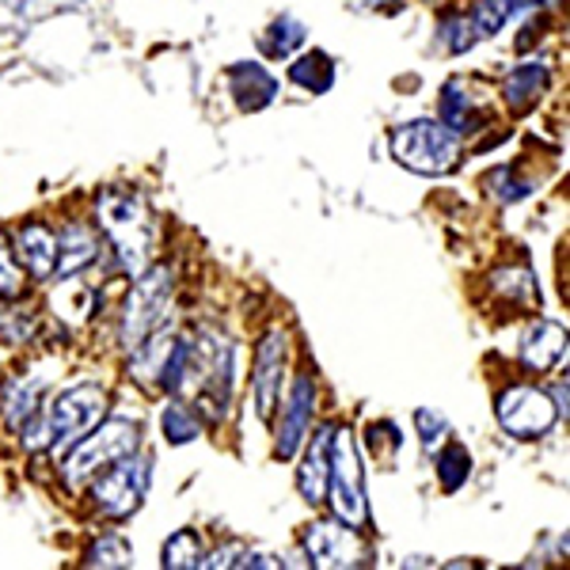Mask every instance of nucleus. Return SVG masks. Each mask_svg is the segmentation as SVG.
Masks as SVG:
<instances>
[{
    "label": "nucleus",
    "mask_w": 570,
    "mask_h": 570,
    "mask_svg": "<svg viewBox=\"0 0 570 570\" xmlns=\"http://www.w3.org/2000/svg\"><path fill=\"white\" fill-rule=\"evenodd\" d=\"M99 228L110 236V244L118 247V259L126 263L130 274H141L153 263L156 247V225L153 214L134 190H104L96 202Z\"/></svg>",
    "instance_id": "nucleus-1"
},
{
    "label": "nucleus",
    "mask_w": 570,
    "mask_h": 570,
    "mask_svg": "<svg viewBox=\"0 0 570 570\" xmlns=\"http://www.w3.org/2000/svg\"><path fill=\"white\" fill-rule=\"evenodd\" d=\"M392 153L403 168L419 171V176H445L461 160V137L449 130L445 122L419 118V122H407L395 130Z\"/></svg>",
    "instance_id": "nucleus-2"
},
{
    "label": "nucleus",
    "mask_w": 570,
    "mask_h": 570,
    "mask_svg": "<svg viewBox=\"0 0 570 570\" xmlns=\"http://www.w3.org/2000/svg\"><path fill=\"white\" fill-rule=\"evenodd\" d=\"M130 453H137V426L126 419H110L96 434H85L77 445H69L66 461H61V475H66L69 487H85L96 480L104 468H110Z\"/></svg>",
    "instance_id": "nucleus-3"
},
{
    "label": "nucleus",
    "mask_w": 570,
    "mask_h": 570,
    "mask_svg": "<svg viewBox=\"0 0 570 570\" xmlns=\"http://www.w3.org/2000/svg\"><path fill=\"white\" fill-rule=\"evenodd\" d=\"M327 494L335 505V518L343 525L362 532L370 525V502H365V472L357 461V445L351 430H335L331 438V475H327Z\"/></svg>",
    "instance_id": "nucleus-4"
},
{
    "label": "nucleus",
    "mask_w": 570,
    "mask_h": 570,
    "mask_svg": "<svg viewBox=\"0 0 570 570\" xmlns=\"http://www.w3.org/2000/svg\"><path fill=\"white\" fill-rule=\"evenodd\" d=\"M171 305V274L164 271H149L137 274V285L126 297V312H122V346L126 351H137L145 338L160 327V320L168 316Z\"/></svg>",
    "instance_id": "nucleus-5"
},
{
    "label": "nucleus",
    "mask_w": 570,
    "mask_h": 570,
    "mask_svg": "<svg viewBox=\"0 0 570 570\" xmlns=\"http://www.w3.org/2000/svg\"><path fill=\"white\" fill-rule=\"evenodd\" d=\"M104 415H107V392L99 384H72L69 392H61L53 400L50 415H46L53 445L66 453L69 445H77L80 438L91 434L104 422Z\"/></svg>",
    "instance_id": "nucleus-6"
},
{
    "label": "nucleus",
    "mask_w": 570,
    "mask_h": 570,
    "mask_svg": "<svg viewBox=\"0 0 570 570\" xmlns=\"http://www.w3.org/2000/svg\"><path fill=\"white\" fill-rule=\"evenodd\" d=\"M145 491H149V461L134 453L104 468L91 480V499H96V505L107 518H130L137 505H141Z\"/></svg>",
    "instance_id": "nucleus-7"
},
{
    "label": "nucleus",
    "mask_w": 570,
    "mask_h": 570,
    "mask_svg": "<svg viewBox=\"0 0 570 570\" xmlns=\"http://www.w3.org/2000/svg\"><path fill=\"white\" fill-rule=\"evenodd\" d=\"M499 422L505 426V434L513 438H544L551 426H556V403H551L548 392L532 389V384H513L499 395Z\"/></svg>",
    "instance_id": "nucleus-8"
},
{
    "label": "nucleus",
    "mask_w": 570,
    "mask_h": 570,
    "mask_svg": "<svg viewBox=\"0 0 570 570\" xmlns=\"http://www.w3.org/2000/svg\"><path fill=\"white\" fill-rule=\"evenodd\" d=\"M305 556L312 567L320 570H338V567H365L370 563V548L362 544L357 529L343 525V521H316L305 537Z\"/></svg>",
    "instance_id": "nucleus-9"
},
{
    "label": "nucleus",
    "mask_w": 570,
    "mask_h": 570,
    "mask_svg": "<svg viewBox=\"0 0 570 570\" xmlns=\"http://www.w3.org/2000/svg\"><path fill=\"white\" fill-rule=\"evenodd\" d=\"M285 357H289V335L282 327H271L263 335L259 351H255V411H259L263 422L274 419V407H278L282 395V376H285Z\"/></svg>",
    "instance_id": "nucleus-10"
},
{
    "label": "nucleus",
    "mask_w": 570,
    "mask_h": 570,
    "mask_svg": "<svg viewBox=\"0 0 570 570\" xmlns=\"http://www.w3.org/2000/svg\"><path fill=\"white\" fill-rule=\"evenodd\" d=\"M312 411H316V381L308 373H301L293 381V392H289V403H285V415H282V426H278V456L289 461L297 456L301 441L308 438L312 430Z\"/></svg>",
    "instance_id": "nucleus-11"
},
{
    "label": "nucleus",
    "mask_w": 570,
    "mask_h": 570,
    "mask_svg": "<svg viewBox=\"0 0 570 570\" xmlns=\"http://www.w3.org/2000/svg\"><path fill=\"white\" fill-rule=\"evenodd\" d=\"M331 438H335V426H324L316 430L308 441V453H305V464H301V494L305 502L320 505L327 499V475H331Z\"/></svg>",
    "instance_id": "nucleus-12"
},
{
    "label": "nucleus",
    "mask_w": 570,
    "mask_h": 570,
    "mask_svg": "<svg viewBox=\"0 0 570 570\" xmlns=\"http://www.w3.org/2000/svg\"><path fill=\"white\" fill-rule=\"evenodd\" d=\"M16 259L35 278H50L58 271V236L46 225H23L16 236Z\"/></svg>",
    "instance_id": "nucleus-13"
},
{
    "label": "nucleus",
    "mask_w": 570,
    "mask_h": 570,
    "mask_svg": "<svg viewBox=\"0 0 570 570\" xmlns=\"http://www.w3.org/2000/svg\"><path fill=\"white\" fill-rule=\"evenodd\" d=\"M521 362L532 373H548L567 362V331L559 324H537L521 338Z\"/></svg>",
    "instance_id": "nucleus-14"
},
{
    "label": "nucleus",
    "mask_w": 570,
    "mask_h": 570,
    "mask_svg": "<svg viewBox=\"0 0 570 570\" xmlns=\"http://www.w3.org/2000/svg\"><path fill=\"white\" fill-rule=\"evenodd\" d=\"M556 0H480L472 12V27H475V39H494L513 16H529L537 8H548Z\"/></svg>",
    "instance_id": "nucleus-15"
},
{
    "label": "nucleus",
    "mask_w": 570,
    "mask_h": 570,
    "mask_svg": "<svg viewBox=\"0 0 570 570\" xmlns=\"http://www.w3.org/2000/svg\"><path fill=\"white\" fill-rule=\"evenodd\" d=\"M441 122H445L456 137L483 130L487 115L475 107V99H468V88L461 80H449L445 91H441Z\"/></svg>",
    "instance_id": "nucleus-16"
},
{
    "label": "nucleus",
    "mask_w": 570,
    "mask_h": 570,
    "mask_svg": "<svg viewBox=\"0 0 570 570\" xmlns=\"http://www.w3.org/2000/svg\"><path fill=\"white\" fill-rule=\"evenodd\" d=\"M99 259V240L96 233H91L88 225H80V220H72V225L61 233V244H58V271L61 278H69V274H80L85 266H91Z\"/></svg>",
    "instance_id": "nucleus-17"
},
{
    "label": "nucleus",
    "mask_w": 570,
    "mask_h": 570,
    "mask_svg": "<svg viewBox=\"0 0 570 570\" xmlns=\"http://www.w3.org/2000/svg\"><path fill=\"white\" fill-rule=\"evenodd\" d=\"M548 88H551V69L544 61H532V66H521L505 77V104L513 110H529Z\"/></svg>",
    "instance_id": "nucleus-18"
},
{
    "label": "nucleus",
    "mask_w": 570,
    "mask_h": 570,
    "mask_svg": "<svg viewBox=\"0 0 570 570\" xmlns=\"http://www.w3.org/2000/svg\"><path fill=\"white\" fill-rule=\"evenodd\" d=\"M278 80L271 77L263 66H236L233 69V96L240 99L244 110H259L274 99Z\"/></svg>",
    "instance_id": "nucleus-19"
},
{
    "label": "nucleus",
    "mask_w": 570,
    "mask_h": 570,
    "mask_svg": "<svg viewBox=\"0 0 570 570\" xmlns=\"http://www.w3.org/2000/svg\"><path fill=\"white\" fill-rule=\"evenodd\" d=\"M42 384H46V376H23V381H12L4 389V411H8V419H12V426H23V422L35 415Z\"/></svg>",
    "instance_id": "nucleus-20"
},
{
    "label": "nucleus",
    "mask_w": 570,
    "mask_h": 570,
    "mask_svg": "<svg viewBox=\"0 0 570 570\" xmlns=\"http://www.w3.org/2000/svg\"><path fill=\"white\" fill-rule=\"evenodd\" d=\"M289 77H293V85H301V88H308V91H327L331 88V80H335V69H331V58L327 53H305L301 61H293V69H289Z\"/></svg>",
    "instance_id": "nucleus-21"
},
{
    "label": "nucleus",
    "mask_w": 570,
    "mask_h": 570,
    "mask_svg": "<svg viewBox=\"0 0 570 570\" xmlns=\"http://www.w3.org/2000/svg\"><path fill=\"white\" fill-rule=\"evenodd\" d=\"M494 293H505V297H513L518 305H537L540 293H537V282H532V271H525V266H505V271H499L491 278Z\"/></svg>",
    "instance_id": "nucleus-22"
},
{
    "label": "nucleus",
    "mask_w": 570,
    "mask_h": 570,
    "mask_svg": "<svg viewBox=\"0 0 570 570\" xmlns=\"http://www.w3.org/2000/svg\"><path fill=\"white\" fill-rule=\"evenodd\" d=\"M472 475V456H468L464 445H449L438 453V480L445 491H456V487H464V480Z\"/></svg>",
    "instance_id": "nucleus-23"
},
{
    "label": "nucleus",
    "mask_w": 570,
    "mask_h": 570,
    "mask_svg": "<svg viewBox=\"0 0 570 570\" xmlns=\"http://www.w3.org/2000/svg\"><path fill=\"white\" fill-rule=\"evenodd\" d=\"M202 551H198V537L195 532H176V537L164 544V567L168 570H190V567H198L202 563Z\"/></svg>",
    "instance_id": "nucleus-24"
},
{
    "label": "nucleus",
    "mask_w": 570,
    "mask_h": 570,
    "mask_svg": "<svg viewBox=\"0 0 570 570\" xmlns=\"http://www.w3.org/2000/svg\"><path fill=\"white\" fill-rule=\"evenodd\" d=\"M164 434H168L171 445H183V441H195L202 434V422L195 419V411L183 407V403H171L164 411Z\"/></svg>",
    "instance_id": "nucleus-25"
},
{
    "label": "nucleus",
    "mask_w": 570,
    "mask_h": 570,
    "mask_svg": "<svg viewBox=\"0 0 570 570\" xmlns=\"http://www.w3.org/2000/svg\"><path fill=\"white\" fill-rule=\"evenodd\" d=\"M134 548L122 537H99L88 551V567H130Z\"/></svg>",
    "instance_id": "nucleus-26"
},
{
    "label": "nucleus",
    "mask_w": 570,
    "mask_h": 570,
    "mask_svg": "<svg viewBox=\"0 0 570 570\" xmlns=\"http://www.w3.org/2000/svg\"><path fill=\"white\" fill-rule=\"evenodd\" d=\"M301 42H305V27L293 20V16H282V20L271 27V35H266V50H271L274 58H289Z\"/></svg>",
    "instance_id": "nucleus-27"
},
{
    "label": "nucleus",
    "mask_w": 570,
    "mask_h": 570,
    "mask_svg": "<svg viewBox=\"0 0 570 570\" xmlns=\"http://www.w3.org/2000/svg\"><path fill=\"white\" fill-rule=\"evenodd\" d=\"M0 293L4 297H20L23 293V266L16 259V247L0 233Z\"/></svg>",
    "instance_id": "nucleus-28"
},
{
    "label": "nucleus",
    "mask_w": 570,
    "mask_h": 570,
    "mask_svg": "<svg viewBox=\"0 0 570 570\" xmlns=\"http://www.w3.org/2000/svg\"><path fill=\"white\" fill-rule=\"evenodd\" d=\"M35 331H39V320L31 316V308H0V338L27 343Z\"/></svg>",
    "instance_id": "nucleus-29"
},
{
    "label": "nucleus",
    "mask_w": 570,
    "mask_h": 570,
    "mask_svg": "<svg viewBox=\"0 0 570 570\" xmlns=\"http://www.w3.org/2000/svg\"><path fill=\"white\" fill-rule=\"evenodd\" d=\"M415 422H419V430H422V445H426V453H434V449L449 434L445 415H438V411H430V407H419L415 411Z\"/></svg>",
    "instance_id": "nucleus-30"
},
{
    "label": "nucleus",
    "mask_w": 570,
    "mask_h": 570,
    "mask_svg": "<svg viewBox=\"0 0 570 570\" xmlns=\"http://www.w3.org/2000/svg\"><path fill=\"white\" fill-rule=\"evenodd\" d=\"M441 39H449L445 42V50H453V53H461V50H468V46L475 42V27H472V20H445L441 23Z\"/></svg>",
    "instance_id": "nucleus-31"
},
{
    "label": "nucleus",
    "mask_w": 570,
    "mask_h": 570,
    "mask_svg": "<svg viewBox=\"0 0 570 570\" xmlns=\"http://www.w3.org/2000/svg\"><path fill=\"white\" fill-rule=\"evenodd\" d=\"M487 183H491V195H499L502 202H513V198L529 195V183H510V168H499Z\"/></svg>",
    "instance_id": "nucleus-32"
},
{
    "label": "nucleus",
    "mask_w": 570,
    "mask_h": 570,
    "mask_svg": "<svg viewBox=\"0 0 570 570\" xmlns=\"http://www.w3.org/2000/svg\"><path fill=\"white\" fill-rule=\"evenodd\" d=\"M233 567H240V570H247V567H263V570H278L282 563L278 559H266L263 551H247L244 559H233Z\"/></svg>",
    "instance_id": "nucleus-33"
}]
</instances>
